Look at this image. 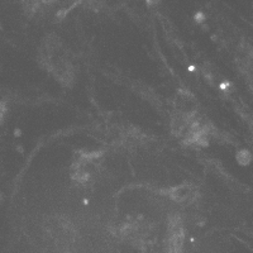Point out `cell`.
Here are the masks:
<instances>
[{
  "label": "cell",
  "instance_id": "6da1fadb",
  "mask_svg": "<svg viewBox=\"0 0 253 253\" xmlns=\"http://www.w3.org/2000/svg\"><path fill=\"white\" fill-rule=\"evenodd\" d=\"M41 60L43 66L51 72L53 78L57 79L63 85H70L74 81V69L66 57L57 37H48L42 46Z\"/></svg>",
  "mask_w": 253,
  "mask_h": 253
},
{
  "label": "cell",
  "instance_id": "5b68a950",
  "mask_svg": "<svg viewBox=\"0 0 253 253\" xmlns=\"http://www.w3.org/2000/svg\"><path fill=\"white\" fill-rule=\"evenodd\" d=\"M3 203V194H1V190H0V204Z\"/></svg>",
  "mask_w": 253,
  "mask_h": 253
},
{
  "label": "cell",
  "instance_id": "7a4b0ae2",
  "mask_svg": "<svg viewBox=\"0 0 253 253\" xmlns=\"http://www.w3.org/2000/svg\"><path fill=\"white\" fill-rule=\"evenodd\" d=\"M101 164V156L96 152L86 153L76 160L75 165L72 167L74 177L79 182L86 184L91 181L95 176L98 175Z\"/></svg>",
  "mask_w": 253,
  "mask_h": 253
},
{
  "label": "cell",
  "instance_id": "277c9868",
  "mask_svg": "<svg viewBox=\"0 0 253 253\" xmlns=\"http://www.w3.org/2000/svg\"><path fill=\"white\" fill-rule=\"evenodd\" d=\"M53 3V0H22V4L26 6L28 12L35 13L38 9L43 8V6L51 5Z\"/></svg>",
  "mask_w": 253,
  "mask_h": 253
},
{
  "label": "cell",
  "instance_id": "3957f363",
  "mask_svg": "<svg viewBox=\"0 0 253 253\" xmlns=\"http://www.w3.org/2000/svg\"><path fill=\"white\" fill-rule=\"evenodd\" d=\"M170 198L177 203H190L193 202L196 196V190L190 185L176 186L170 190Z\"/></svg>",
  "mask_w": 253,
  "mask_h": 253
}]
</instances>
